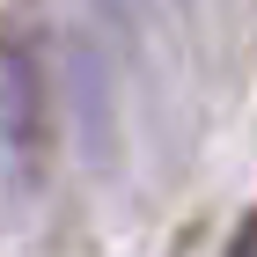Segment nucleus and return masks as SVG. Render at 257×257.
<instances>
[{
    "mask_svg": "<svg viewBox=\"0 0 257 257\" xmlns=\"http://www.w3.org/2000/svg\"><path fill=\"white\" fill-rule=\"evenodd\" d=\"M228 257H257V213H250V220H242V235H235V242H228Z\"/></svg>",
    "mask_w": 257,
    "mask_h": 257,
    "instance_id": "f257e3e1",
    "label": "nucleus"
}]
</instances>
